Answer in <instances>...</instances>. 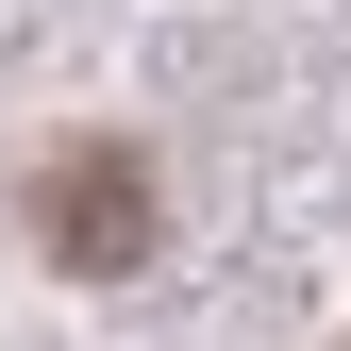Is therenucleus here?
I'll list each match as a JSON object with an SVG mask.
<instances>
[{"mask_svg":"<svg viewBox=\"0 0 351 351\" xmlns=\"http://www.w3.org/2000/svg\"><path fill=\"white\" fill-rule=\"evenodd\" d=\"M51 251H67V268H134V251H151L134 151H67V167H51Z\"/></svg>","mask_w":351,"mask_h":351,"instance_id":"1","label":"nucleus"}]
</instances>
